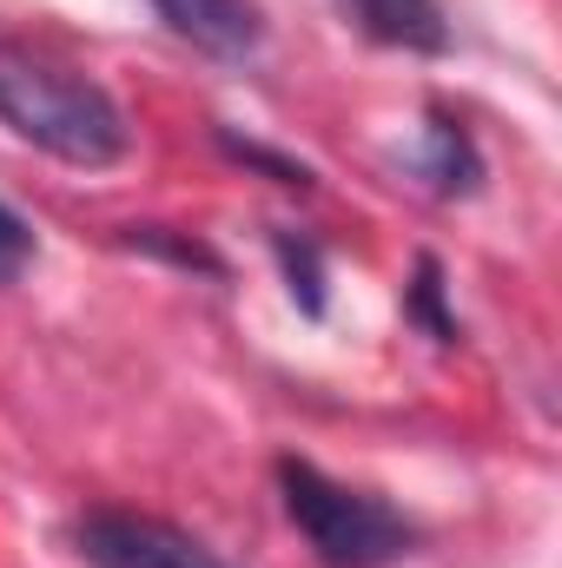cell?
Masks as SVG:
<instances>
[{"label":"cell","mask_w":562,"mask_h":568,"mask_svg":"<svg viewBox=\"0 0 562 568\" xmlns=\"http://www.w3.org/2000/svg\"><path fill=\"white\" fill-rule=\"evenodd\" d=\"M279 496L324 568H391L418 549V529L384 496L351 489L304 456H279Z\"/></svg>","instance_id":"cell-2"},{"label":"cell","mask_w":562,"mask_h":568,"mask_svg":"<svg viewBox=\"0 0 562 568\" xmlns=\"http://www.w3.org/2000/svg\"><path fill=\"white\" fill-rule=\"evenodd\" d=\"M418 165H423V179H430L443 199H456V192H476V179H483V159H476V145H470V133H463L450 113H430Z\"/></svg>","instance_id":"cell-6"},{"label":"cell","mask_w":562,"mask_h":568,"mask_svg":"<svg viewBox=\"0 0 562 568\" xmlns=\"http://www.w3.org/2000/svg\"><path fill=\"white\" fill-rule=\"evenodd\" d=\"M404 311L418 317V324L430 331V337H436V344H456V337H463V324L443 311V272H436V258H418V284H411Z\"/></svg>","instance_id":"cell-8"},{"label":"cell","mask_w":562,"mask_h":568,"mask_svg":"<svg viewBox=\"0 0 562 568\" xmlns=\"http://www.w3.org/2000/svg\"><path fill=\"white\" fill-rule=\"evenodd\" d=\"M73 542L87 568H239L192 529L165 516H140V509H87L73 523Z\"/></svg>","instance_id":"cell-3"},{"label":"cell","mask_w":562,"mask_h":568,"mask_svg":"<svg viewBox=\"0 0 562 568\" xmlns=\"http://www.w3.org/2000/svg\"><path fill=\"white\" fill-rule=\"evenodd\" d=\"M127 245L159 252V258H172V265H185V272H219V258H212L199 239H172L165 225H133V232H127Z\"/></svg>","instance_id":"cell-9"},{"label":"cell","mask_w":562,"mask_h":568,"mask_svg":"<svg viewBox=\"0 0 562 568\" xmlns=\"http://www.w3.org/2000/svg\"><path fill=\"white\" fill-rule=\"evenodd\" d=\"M27 265H33V225L0 199V284H13Z\"/></svg>","instance_id":"cell-11"},{"label":"cell","mask_w":562,"mask_h":568,"mask_svg":"<svg viewBox=\"0 0 562 568\" xmlns=\"http://www.w3.org/2000/svg\"><path fill=\"white\" fill-rule=\"evenodd\" d=\"M219 145L239 159V165H259V172H272L279 185H311V165H298V159H284V152H272V145H259V140H232V133H219Z\"/></svg>","instance_id":"cell-10"},{"label":"cell","mask_w":562,"mask_h":568,"mask_svg":"<svg viewBox=\"0 0 562 568\" xmlns=\"http://www.w3.org/2000/svg\"><path fill=\"white\" fill-rule=\"evenodd\" d=\"M0 126L80 172H107L133 145L120 100L93 73L20 40H0Z\"/></svg>","instance_id":"cell-1"},{"label":"cell","mask_w":562,"mask_h":568,"mask_svg":"<svg viewBox=\"0 0 562 568\" xmlns=\"http://www.w3.org/2000/svg\"><path fill=\"white\" fill-rule=\"evenodd\" d=\"M344 13L378 40V47H404V53H443L450 27L436 0H344Z\"/></svg>","instance_id":"cell-5"},{"label":"cell","mask_w":562,"mask_h":568,"mask_svg":"<svg viewBox=\"0 0 562 568\" xmlns=\"http://www.w3.org/2000/svg\"><path fill=\"white\" fill-rule=\"evenodd\" d=\"M272 245H279V265H284V278H291V297L318 317L324 311V258H318V245L311 239H291V232H279Z\"/></svg>","instance_id":"cell-7"},{"label":"cell","mask_w":562,"mask_h":568,"mask_svg":"<svg viewBox=\"0 0 562 568\" xmlns=\"http://www.w3.org/2000/svg\"><path fill=\"white\" fill-rule=\"evenodd\" d=\"M152 13L212 60H252L265 47V7L259 0H152Z\"/></svg>","instance_id":"cell-4"}]
</instances>
